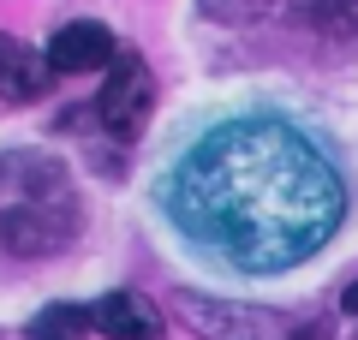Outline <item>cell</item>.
<instances>
[{
    "mask_svg": "<svg viewBox=\"0 0 358 340\" xmlns=\"http://www.w3.org/2000/svg\"><path fill=\"white\" fill-rule=\"evenodd\" d=\"M173 221L233 269L275 275L329 245L346 215L334 162L281 120L209 132L173 173Z\"/></svg>",
    "mask_w": 358,
    "mask_h": 340,
    "instance_id": "6da1fadb",
    "label": "cell"
},
{
    "mask_svg": "<svg viewBox=\"0 0 358 340\" xmlns=\"http://www.w3.org/2000/svg\"><path fill=\"white\" fill-rule=\"evenodd\" d=\"M78 221V185L66 162L42 150H13L0 155V245L18 257H54L72 245Z\"/></svg>",
    "mask_w": 358,
    "mask_h": 340,
    "instance_id": "7a4b0ae2",
    "label": "cell"
},
{
    "mask_svg": "<svg viewBox=\"0 0 358 340\" xmlns=\"http://www.w3.org/2000/svg\"><path fill=\"white\" fill-rule=\"evenodd\" d=\"M150 108H155V78H150V66H143L138 54H120V60L108 66L102 96H96V113H102L108 138L131 143V138L143 132V120H150Z\"/></svg>",
    "mask_w": 358,
    "mask_h": 340,
    "instance_id": "3957f363",
    "label": "cell"
},
{
    "mask_svg": "<svg viewBox=\"0 0 358 340\" xmlns=\"http://www.w3.org/2000/svg\"><path fill=\"white\" fill-rule=\"evenodd\" d=\"M114 30L96 24V18H78V24H60L48 42V66L54 72H102V66H114Z\"/></svg>",
    "mask_w": 358,
    "mask_h": 340,
    "instance_id": "277c9868",
    "label": "cell"
},
{
    "mask_svg": "<svg viewBox=\"0 0 358 340\" xmlns=\"http://www.w3.org/2000/svg\"><path fill=\"white\" fill-rule=\"evenodd\" d=\"M179 316L185 323H197V334L209 340H251L263 334V328H275V316L268 311H251V304H227V299H197V292H179Z\"/></svg>",
    "mask_w": 358,
    "mask_h": 340,
    "instance_id": "5b68a950",
    "label": "cell"
},
{
    "mask_svg": "<svg viewBox=\"0 0 358 340\" xmlns=\"http://www.w3.org/2000/svg\"><path fill=\"white\" fill-rule=\"evenodd\" d=\"M96 328H102L108 340H162L167 328H162V311H155L143 292H108V299H96Z\"/></svg>",
    "mask_w": 358,
    "mask_h": 340,
    "instance_id": "8992f818",
    "label": "cell"
},
{
    "mask_svg": "<svg viewBox=\"0 0 358 340\" xmlns=\"http://www.w3.org/2000/svg\"><path fill=\"white\" fill-rule=\"evenodd\" d=\"M48 78H54L48 54H36L18 36H0V101H36Z\"/></svg>",
    "mask_w": 358,
    "mask_h": 340,
    "instance_id": "52a82bcc",
    "label": "cell"
},
{
    "mask_svg": "<svg viewBox=\"0 0 358 340\" xmlns=\"http://www.w3.org/2000/svg\"><path fill=\"white\" fill-rule=\"evenodd\" d=\"M90 323H96V316H90L84 304H48V311L30 323V340H84Z\"/></svg>",
    "mask_w": 358,
    "mask_h": 340,
    "instance_id": "ba28073f",
    "label": "cell"
},
{
    "mask_svg": "<svg viewBox=\"0 0 358 340\" xmlns=\"http://www.w3.org/2000/svg\"><path fill=\"white\" fill-rule=\"evenodd\" d=\"M203 6V18H215V24H257V18L275 13V0H197Z\"/></svg>",
    "mask_w": 358,
    "mask_h": 340,
    "instance_id": "9c48e42d",
    "label": "cell"
},
{
    "mask_svg": "<svg viewBox=\"0 0 358 340\" xmlns=\"http://www.w3.org/2000/svg\"><path fill=\"white\" fill-rule=\"evenodd\" d=\"M310 6H346V13H352V6H358V0H310Z\"/></svg>",
    "mask_w": 358,
    "mask_h": 340,
    "instance_id": "30bf717a",
    "label": "cell"
}]
</instances>
